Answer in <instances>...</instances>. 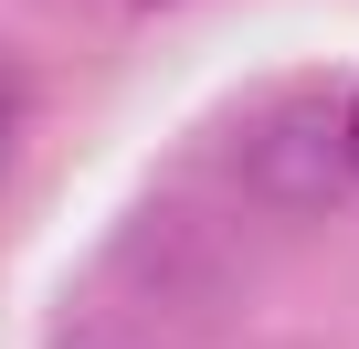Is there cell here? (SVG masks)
Returning a JSON list of instances; mask_svg holds the SVG:
<instances>
[{
    "instance_id": "1",
    "label": "cell",
    "mask_w": 359,
    "mask_h": 349,
    "mask_svg": "<svg viewBox=\"0 0 359 349\" xmlns=\"http://www.w3.org/2000/svg\"><path fill=\"white\" fill-rule=\"evenodd\" d=\"M338 159H348V117H327L317 96H285V106L254 127V148H243L254 191H275V202H317V191H338Z\"/></svg>"
},
{
    "instance_id": "2",
    "label": "cell",
    "mask_w": 359,
    "mask_h": 349,
    "mask_svg": "<svg viewBox=\"0 0 359 349\" xmlns=\"http://www.w3.org/2000/svg\"><path fill=\"white\" fill-rule=\"evenodd\" d=\"M348 169H359V96H348Z\"/></svg>"
}]
</instances>
